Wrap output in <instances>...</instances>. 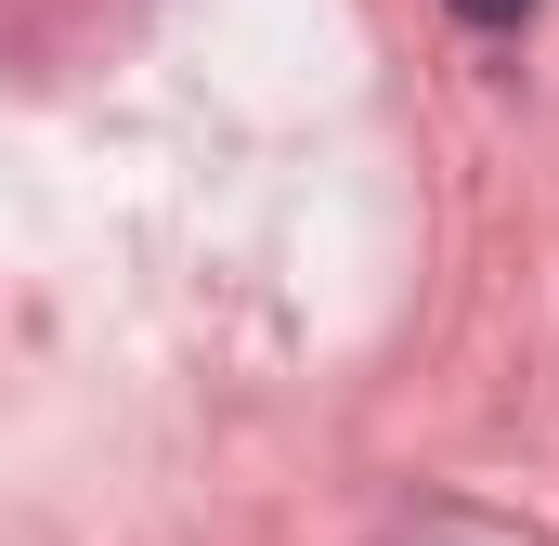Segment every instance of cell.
I'll return each instance as SVG.
<instances>
[{"mask_svg":"<svg viewBox=\"0 0 559 546\" xmlns=\"http://www.w3.org/2000/svg\"><path fill=\"white\" fill-rule=\"evenodd\" d=\"M455 13H468V26H521L534 0H455Z\"/></svg>","mask_w":559,"mask_h":546,"instance_id":"cell-1","label":"cell"}]
</instances>
